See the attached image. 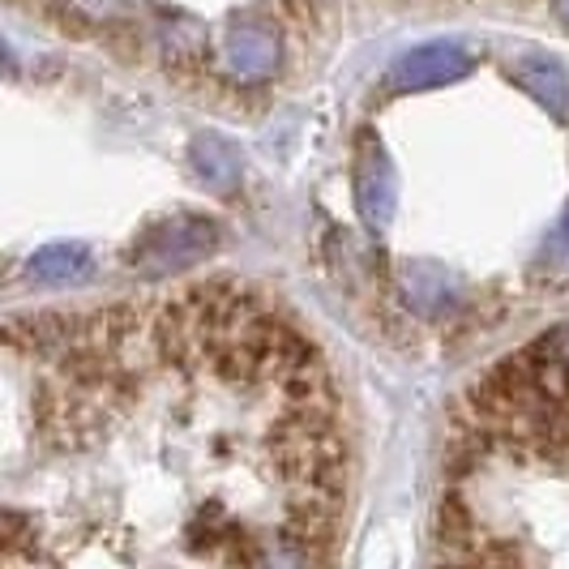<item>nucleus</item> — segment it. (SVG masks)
Listing matches in <instances>:
<instances>
[{"mask_svg": "<svg viewBox=\"0 0 569 569\" xmlns=\"http://www.w3.org/2000/svg\"><path fill=\"white\" fill-rule=\"evenodd\" d=\"M219 240H223V228L214 219H206V214H171L129 249V266L142 270V274L193 270L206 257H214Z\"/></svg>", "mask_w": 569, "mask_h": 569, "instance_id": "f257e3e1", "label": "nucleus"}, {"mask_svg": "<svg viewBox=\"0 0 569 569\" xmlns=\"http://www.w3.org/2000/svg\"><path fill=\"white\" fill-rule=\"evenodd\" d=\"M223 64L236 82H261L283 64V34L270 27L261 13H240L228 27Z\"/></svg>", "mask_w": 569, "mask_h": 569, "instance_id": "f03ea898", "label": "nucleus"}, {"mask_svg": "<svg viewBox=\"0 0 569 569\" xmlns=\"http://www.w3.org/2000/svg\"><path fill=\"white\" fill-rule=\"evenodd\" d=\"M356 198H360V214L372 228H390V219H395V168H390V154L377 142L372 129H365L356 142Z\"/></svg>", "mask_w": 569, "mask_h": 569, "instance_id": "7ed1b4c3", "label": "nucleus"}, {"mask_svg": "<svg viewBox=\"0 0 569 569\" xmlns=\"http://www.w3.org/2000/svg\"><path fill=\"white\" fill-rule=\"evenodd\" d=\"M467 69H471V52H467V48L446 43V39H441V43H425V48L407 52V57L390 69V90L411 94V90L450 86V82H458Z\"/></svg>", "mask_w": 569, "mask_h": 569, "instance_id": "20e7f679", "label": "nucleus"}, {"mask_svg": "<svg viewBox=\"0 0 569 569\" xmlns=\"http://www.w3.org/2000/svg\"><path fill=\"white\" fill-rule=\"evenodd\" d=\"M399 296L402 309H411V313L446 317L462 305V283L450 270H437V266H407L399 274Z\"/></svg>", "mask_w": 569, "mask_h": 569, "instance_id": "39448f33", "label": "nucleus"}, {"mask_svg": "<svg viewBox=\"0 0 569 569\" xmlns=\"http://www.w3.org/2000/svg\"><path fill=\"white\" fill-rule=\"evenodd\" d=\"M506 73H510L513 86H522L527 94H536L548 112L557 116V120H566L569 112V78L566 69L557 64V60L548 57H522V60H510L506 64Z\"/></svg>", "mask_w": 569, "mask_h": 569, "instance_id": "423d86ee", "label": "nucleus"}, {"mask_svg": "<svg viewBox=\"0 0 569 569\" xmlns=\"http://www.w3.org/2000/svg\"><path fill=\"white\" fill-rule=\"evenodd\" d=\"M189 159L198 171L201 184H210L214 193H236L240 189V150L214 133H201L198 142L189 146Z\"/></svg>", "mask_w": 569, "mask_h": 569, "instance_id": "0eeeda50", "label": "nucleus"}, {"mask_svg": "<svg viewBox=\"0 0 569 569\" xmlns=\"http://www.w3.org/2000/svg\"><path fill=\"white\" fill-rule=\"evenodd\" d=\"M94 270V257L82 244H48L27 261V274L34 283H82L86 274Z\"/></svg>", "mask_w": 569, "mask_h": 569, "instance_id": "6e6552de", "label": "nucleus"}, {"mask_svg": "<svg viewBox=\"0 0 569 569\" xmlns=\"http://www.w3.org/2000/svg\"><path fill=\"white\" fill-rule=\"evenodd\" d=\"M531 279H540V283H566L569 279V206L540 240V253L531 261Z\"/></svg>", "mask_w": 569, "mask_h": 569, "instance_id": "1a4fd4ad", "label": "nucleus"}, {"mask_svg": "<svg viewBox=\"0 0 569 569\" xmlns=\"http://www.w3.org/2000/svg\"><path fill=\"white\" fill-rule=\"evenodd\" d=\"M257 566L261 569H326V557L313 552V548H305V543L283 540V536H279V540L261 552Z\"/></svg>", "mask_w": 569, "mask_h": 569, "instance_id": "9d476101", "label": "nucleus"}, {"mask_svg": "<svg viewBox=\"0 0 569 569\" xmlns=\"http://www.w3.org/2000/svg\"><path fill=\"white\" fill-rule=\"evenodd\" d=\"M531 356H540V360L569 372V326H557L552 335H543V339L531 347Z\"/></svg>", "mask_w": 569, "mask_h": 569, "instance_id": "9b49d317", "label": "nucleus"}, {"mask_svg": "<svg viewBox=\"0 0 569 569\" xmlns=\"http://www.w3.org/2000/svg\"><path fill=\"white\" fill-rule=\"evenodd\" d=\"M0 73H13V57H9V48L0 43Z\"/></svg>", "mask_w": 569, "mask_h": 569, "instance_id": "f8f14e48", "label": "nucleus"}, {"mask_svg": "<svg viewBox=\"0 0 569 569\" xmlns=\"http://www.w3.org/2000/svg\"><path fill=\"white\" fill-rule=\"evenodd\" d=\"M552 9H557V18L569 27V0H552Z\"/></svg>", "mask_w": 569, "mask_h": 569, "instance_id": "ddd939ff", "label": "nucleus"}, {"mask_svg": "<svg viewBox=\"0 0 569 569\" xmlns=\"http://www.w3.org/2000/svg\"><path fill=\"white\" fill-rule=\"evenodd\" d=\"M467 569H492V566H467Z\"/></svg>", "mask_w": 569, "mask_h": 569, "instance_id": "4468645a", "label": "nucleus"}]
</instances>
